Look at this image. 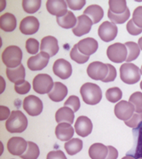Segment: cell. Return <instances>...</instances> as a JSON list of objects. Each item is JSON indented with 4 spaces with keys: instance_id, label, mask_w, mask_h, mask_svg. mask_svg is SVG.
Instances as JSON below:
<instances>
[{
    "instance_id": "cell-1",
    "label": "cell",
    "mask_w": 142,
    "mask_h": 159,
    "mask_svg": "<svg viewBox=\"0 0 142 159\" xmlns=\"http://www.w3.org/2000/svg\"><path fill=\"white\" fill-rule=\"evenodd\" d=\"M28 121L25 114L19 110L11 112L5 123L6 129L9 133H22L27 128Z\"/></svg>"
},
{
    "instance_id": "cell-2",
    "label": "cell",
    "mask_w": 142,
    "mask_h": 159,
    "mask_svg": "<svg viewBox=\"0 0 142 159\" xmlns=\"http://www.w3.org/2000/svg\"><path fill=\"white\" fill-rule=\"evenodd\" d=\"M80 94L83 100L89 105H96L102 98V92L100 86L94 83L87 82L81 86Z\"/></svg>"
},
{
    "instance_id": "cell-3",
    "label": "cell",
    "mask_w": 142,
    "mask_h": 159,
    "mask_svg": "<svg viewBox=\"0 0 142 159\" xmlns=\"http://www.w3.org/2000/svg\"><path fill=\"white\" fill-rule=\"evenodd\" d=\"M22 51L17 46H9L3 50L2 60L7 68H16L22 64Z\"/></svg>"
},
{
    "instance_id": "cell-4",
    "label": "cell",
    "mask_w": 142,
    "mask_h": 159,
    "mask_svg": "<svg viewBox=\"0 0 142 159\" xmlns=\"http://www.w3.org/2000/svg\"><path fill=\"white\" fill-rule=\"evenodd\" d=\"M140 70L132 63H124L120 67V78L122 81L129 85L135 84L140 79Z\"/></svg>"
},
{
    "instance_id": "cell-5",
    "label": "cell",
    "mask_w": 142,
    "mask_h": 159,
    "mask_svg": "<svg viewBox=\"0 0 142 159\" xmlns=\"http://www.w3.org/2000/svg\"><path fill=\"white\" fill-rule=\"evenodd\" d=\"M54 84L51 76L47 74H38L32 80L33 90L38 94H49L54 87Z\"/></svg>"
},
{
    "instance_id": "cell-6",
    "label": "cell",
    "mask_w": 142,
    "mask_h": 159,
    "mask_svg": "<svg viewBox=\"0 0 142 159\" xmlns=\"http://www.w3.org/2000/svg\"><path fill=\"white\" fill-rule=\"evenodd\" d=\"M106 55L111 62L120 64L126 61L128 57V50L125 44L120 43H116L111 44L107 48Z\"/></svg>"
},
{
    "instance_id": "cell-7",
    "label": "cell",
    "mask_w": 142,
    "mask_h": 159,
    "mask_svg": "<svg viewBox=\"0 0 142 159\" xmlns=\"http://www.w3.org/2000/svg\"><path fill=\"white\" fill-rule=\"evenodd\" d=\"M87 74L91 79L102 81L108 74L107 64H103L99 61L92 62L87 68Z\"/></svg>"
},
{
    "instance_id": "cell-8",
    "label": "cell",
    "mask_w": 142,
    "mask_h": 159,
    "mask_svg": "<svg viewBox=\"0 0 142 159\" xmlns=\"http://www.w3.org/2000/svg\"><path fill=\"white\" fill-rule=\"evenodd\" d=\"M43 102L36 96L30 95L24 98L23 108L30 116H37L43 112Z\"/></svg>"
},
{
    "instance_id": "cell-9",
    "label": "cell",
    "mask_w": 142,
    "mask_h": 159,
    "mask_svg": "<svg viewBox=\"0 0 142 159\" xmlns=\"http://www.w3.org/2000/svg\"><path fill=\"white\" fill-rule=\"evenodd\" d=\"M135 113V108L133 104L127 101H120L115 105L114 113L117 119L127 121Z\"/></svg>"
},
{
    "instance_id": "cell-10",
    "label": "cell",
    "mask_w": 142,
    "mask_h": 159,
    "mask_svg": "<svg viewBox=\"0 0 142 159\" xmlns=\"http://www.w3.org/2000/svg\"><path fill=\"white\" fill-rule=\"evenodd\" d=\"M117 25L110 21H104L98 28V35L102 41L109 43L116 38L117 35Z\"/></svg>"
},
{
    "instance_id": "cell-11",
    "label": "cell",
    "mask_w": 142,
    "mask_h": 159,
    "mask_svg": "<svg viewBox=\"0 0 142 159\" xmlns=\"http://www.w3.org/2000/svg\"><path fill=\"white\" fill-rule=\"evenodd\" d=\"M50 58V56L44 52H40L35 56H32L27 60V66L29 70H31L32 71L43 70L49 64Z\"/></svg>"
},
{
    "instance_id": "cell-12",
    "label": "cell",
    "mask_w": 142,
    "mask_h": 159,
    "mask_svg": "<svg viewBox=\"0 0 142 159\" xmlns=\"http://www.w3.org/2000/svg\"><path fill=\"white\" fill-rule=\"evenodd\" d=\"M7 148L10 154L15 156H22L27 149V141L22 137H12L7 143Z\"/></svg>"
},
{
    "instance_id": "cell-13",
    "label": "cell",
    "mask_w": 142,
    "mask_h": 159,
    "mask_svg": "<svg viewBox=\"0 0 142 159\" xmlns=\"http://www.w3.org/2000/svg\"><path fill=\"white\" fill-rule=\"evenodd\" d=\"M53 72L56 76L62 80L68 79L72 73V68L71 64L66 59L59 58L53 65Z\"/></svg>"
},
{
    "instance_id": "cell-14",
    "label": "cell",
    "mask_w": 142,
    "mask_h": 159,
    "mask_svg": "<svg viewBox=\"0 0 142 159\" xmlns=\"http://www.w3.org/2000/svg\"><path fill=\"white\" fill-rule=\"evenodd\" d=\"M48 12L56 16L61 17L67 13V3L64 0H48L46 2Z\"/></svg>"
},
{
    "instance_id": "cell-15",
    "label": "cell",
    "mask_w": 142,
    "mask_h": 159,
    "mask_svg": "<svg viewBox=\"0 0 142 159\" xmlns=\"http://www.w3.org/2000/svg\"><path fill=\"white\" fill-rule=\"evenodd\" d=\"M93 21L89 16L82 15L77 17V25L72 28V32L77 37H82L85 34L89 33L92 27Z\"/></svg>"
},
{
    "instance_id": "cell-16",
    "label": "cell",
    "mask_w": 142,
    "mask_h": 159,
    "mask_svg": "<svg viewBox=\"0 0 142 159\" xmlns=\"http://www.w3.org/2000/svg\"><path fill=\"white\" fill-rule=\"evenodd\" d=\"M39 29V21L34 16H27L20 23V31L24 35L35 34Z\"/></svg>"
},
{
    "instance_id": "cell-17",
    "label": "cell",
    "mask_w": 142,
    "mask_h": 159,
    "mask_svg": "<svg viewBox=\"0 0 142 159\" xmlns=\"http://www.w3.org/2000/svg\"><path fill=\"white\" fill-rule=\"evenodd\" d=\"M75 130L78 135L82 137H86L91 134L93 129V125L90 119L86 116H80L75 122Z\"/></svg>"
},
{
    "instance_id": "cell-18",
    "label": "cell",
    "mask_w": 142,
    "mask_h": 159,
    "mask_svg": "<svg viewBox=\"0 0 142 159\" xmlns=\"http://www.w3.org/2000/svg\"><path fill=\"white\" fill-rule=\"evenodd\" d=\"M41 52H47L50 57L55 56L59 51L58 41L52 36H47L41 40Z\"/></svg>"
},
{
    "instance_id": "cell-19",
    "label": "cell",
    "mask_w": 142,
    "mask_h": 159,
    "mask_svg": "<svg viewBox=\"0 0 142 159\" xmlns=\"http://www.w3.org/2000/svg\"><path fill=\"white\" fill-rule=\"evenodd\" d=\"M77 48L81 53L85 56H90L97 51L98 43L95 39L91 37H87L80 40L77 44Z\"/></svg>"
},
{
    "instance_id": "cell-20",
    "label": "cell",
    "mask_w": 142,
    "mask_h": 159,
    "mask_svg": "<svg viewBox=\"0 0 142 159\" xmlns=\"http://www.w3.org/2000/svg\"><path fill=\"white\" fill-rule=\"evenodd\" d=\"M74 135V129L68 123H61L56 125V135L60 141H68Z\"/></svg>"
},
{
    "instance_id": "cell-21",
    "label": "cell",
    "mask_w": 142,
    "mask_h": 159,
    "mask_svg": "<svg viewBox=\"0 0 142 159\" xmlns=\"http://www.w3.org/2000/svg\"><path fill=\"white\" fill-rule=\"evenodd\" d=\"M67 87L61 82H55L51 92L48 94L49 98L53 102H61L67 95Z\"/></svg>"
},
{
    "instance_id": "cell-22",
    "label": "cell",
    "mask_w": 142,
    "mask_h": 159,
    "mask_svg": "<svg viewBox=\"0 0 142 159\" xmlns=\"http://www.w3.org/2000/svg\"><path fill=\"white\" fill-rule=\"evenodd\" d=\"M56 121L58 124L68 123L71 125L74 121V112L71 108L66 106L61 107L56 113Z\"/></svg>"
},
{
    "instance_id": "cell-23",
    "label": "cell",
    "mask_w": 142,
    "mask_h": 159,
    "mask_svg": "<svg viewBox=\"0 0 142 159\" xmlns=\"http://www.w3.org/2000/svg\"><path fill=\"white\" fill-rule=\"evenodd\" d=\"M16 16L10 14V13H5L0 16V28L2 31L10 32L15 31L16 28Z\"/></svg>"
},
{
    "instance_id": "cell-24",
    "label": "cell",
    "mask_w": 142,
    "mask_h": 159,
    "mask_svg": "<svg viewBox=\"0 0 142 159\" xmlns=\"http://www.w3.org/2000/svg\"><path fill=\"white\" fill-rule=\"evenodd\" d=\"M108 154V147L101 143H95L90 146L89 155L91 159H105Z\"/></svg>"
},
{
    "instance_id": "cell-25",
    "label": "cell",
    "mask_w": 142,
    "mask_h": 159,
    "mask_svg": "<svg viewBox=\"0 0 142 159\" xmlns=\"http://www.w3.org/2000/svg\"><path fill=\"white\" fill-rule=\"evenodd\" d=\"M84 15L89 16L93 24H97L98 22L100 21V20L104 16V10L101 7L97 4H92L88 7L84 11Z\"/></svg>"
},
{
    "instance_id": "cell-26",
    "label": "cell",
    "mask_w": 142,
    "mask_h": 159,
    "mask_svg": "<svg viewBox=\"0 0 142 159\" xmlns=\"http://www.w3.org/2000/svg\"><path fill=\"white\" fill-rule=\"evenodd\" d=\"M6 75L9 81H11L13 83H16L19 80H25V68L23 66V64H20L18 67L13 68V69L7 68Z\"/></svg>"
},
{
    "instance_id": "cell-27",
    "label": "cell",
    "mask_w": 142,
    "mask_h": 159,
    "mask_svg": "<svg viewBox=\"0 0 142 159\" xmlns=\"http://www.w3.org/2000/svg\"><path fill=\"white\" fill-rule=\"evenodd\" d=\"M77 18L75 17L74 14L68 10L67 13L65 16L61 17H56V21L61 27L64 29H70V28H74L75 25H77Z\"/></svg>"
},
{
    "instance_id": "cell-28",
    "label": "cell",
    "mask_w": 142,
    "mask_h": 159,
    "mask_svg": "<svg viewBox=\"0 0 142 159\" xmlns=\"http://www.w3.org/2000/svg\"><path fill=\"white\" fill-rule=\"evenodd\" d=\"M66 152L70 155V156H73L76 155L82 150L83 148V141L77 138H72L70 141L66 142L64 145Z\"/></svg>"
},
{
    "instance_id": "cell-29",
    "label": "cell",
    "mask_w": 142,
    "mask_h": 159,
    "mask_svg": "<svg viewBox=\"0 0 142 159\" xmlns=\"http://www.w3.org/2000/svg\"><path fill=\"white\" fill-rule=\"evenodd\" d=\"M125 46L128 50V57L126 59L127 63L135 60L136 58L139 57L140 52L139 45L135 42H127L125 43Z\"/></svg>"
},
{
    "instance_id": "cell-30",
    "label": "cell",
    "mask_w": 142,
    "mask_h": 159,
    "mask_svg": "<svg viewBox=\"0 0 142 159\" xmlns=\"http://www.w3.org/2000/svg\"><path fill=\"white\" fill-rule=\"evenodd\" d=\"M109 3V11L113 14H123L128 9L127 2L125 0H110Z\"/></svg>"
},
{
    "instance_id": "cell-31",
    "label": "cell",
    "mask_w": 142,
    "mask_h": 159,
    "mask_svg": "<svg viewBox=\"0 0 142 159\" xmlns=\"http://www.w3.org/2000/svg\"><path fill=\"white\" fill-rule=\"evenodd\" d=\"M39 148L36 143L32 141L27 142V149L24 154H22L21 157L22 159H37L39 156Z\"/></svg>"
},
{
    "instance_id": "cell-32",
    "label": "cell",
    "mask_w": 142,
    "mask_h": 159,
    "mask_svg": "<svg viewBox=\"0 0 142 159\" xmlns=\"http://www.w3.org/2000/svg\"><path fill=\"white\" fill-rule=\"evenodd\" d=\"M41 3L40 0H23L22 8L25 12L33 14L40 9Z\"/></svg>"
},
{
    "instance_id": "cell-33",
    "label": "cell",
    "mask_w": 142,
    "mask_h": 159,
    "mask_svg": "<svg viewBox=\"0 0 142 159\" xmlns=\"http://www.w3.org/2000/svg\"><path fill=\"white\" fill-rule=\"evenodd\" d=\"M108 18L111 20V21L114 24H124V22L128 20V19L130 17V9H128L123 14H119V15H117V14H113L111 13V11L108 10Z\"/></svg>"
},
{
    "instance_id": "cell-34",
    "label": "cell",
    "mask_w": 142,
    "mask_h": 159,
    "mask_svg": "<svg viewBox=\"0 0 142 159\" xmlns=\"http://www.w3.org/2000/svg\"><path fill=\"white\" fill-rule=\"evenodd\" d=\"M122 97H123V92L118 87H111L105 92V98L112 103L119 101Z\"/></svg>"
},
{
    "instance_id": "cell-35",
    "label": "cell",
    "mask_w": 142,
    "mask_h": 159,
    "mask_svg": "<svg viewBox=\"0 0 142 159\" xmlns=\"http://www.w3.org/2000/svg\"><path fill=\"white\" fill-rule=\"evenodd\" d=\"M70 57H71V58L73 61H75L77 64H84L90 58V56H85L79 52V50L77 48V44L74 45L73 48H71V52H70Z\"/></svg>"
},
{
    "instance_id": "cell-36",
    "label": "cell",
    "mask_w": 142,
    "mask_h": 159,
    "mask_svg": "<svg viewBox=\"0 0 142 159\" xmlns=\"http://www.w3.org/2000/svg\"><path fill=\"white\" fill-rule=\"evenodd\" d=\"M129 102L135 106V113H142V93L140 92H134L130 97Z\"/></svg>"
},
{
    "instance_id": "cell-37",
    "label": "cell",
    "mask_w": 142,
    "mask_h": 159,
    "mask_svg": "<svg viewBox=\"0 0 142 159\" xmlns=\"http://www.w3.org/2000/svg\"><path fill=\"white\" fill-rule=\"evenodd\" d=\"M31 89V85L26 80H19L16 83H15V90L18 94H27Z\"/></svg>"
},
{
    "instance_id": "cell-38",
    "label": "cell",
    "mask_w": 142,
    "mask_h": 159,
    "mask_svg": "<svg viewBox=\"0 0 142 159\" xmlns=\"http://www.w3.org/2000/svg\"><path fill=\"white\" fill-rule=\"evenodd\" d=\"M26 49L30 54H37L39 50V43L34 38H29L26 42Z\"/></svg>"
},
{
    "instance_id": "cell-39",
    "label": "cell",
    "mask_w": 142,
    "mask_h": 159,
    "mask_svg": "<svg viewBox=\"0 0 142 159\" xmlns=\"http://www.w3.org/2000/svg\"><path fill=\"white\" fill-rule=\"evenodd\" d=\"M142 122V113H135L133 114V116L131 117L129 120L124 121L125 125L127 126H129L130 128L135 129L141 124Z\"/></svg>"
},
{
    "instance_id": "cell-40",
    "label": "cell",
    "mask_w": 142,
    "mask_h": 159,
    "mask_svg": "<svg viewBox=\"0 0 142 159\" xmlns=\"http://www.w3.org/2000/svg\"><path fill=\"white\" fill-rule=\"evenodd\" d=\"M66 107H70L73 112H77L80 107V100L77 96H70L64 103Z\"/></svg>"
},
{
    "instance_id": "cell-41",
    "label": "cell",
    "mask_w": 142,
    "mask_h": 159,
    "mask_svg": "<svg viewBox=\"0 0 142 159\" xmlns=\"http://www.w3.org/2000/svg\"><path fill=\"white\" fill-rule=\"evenodd\" d=\"M132 20L140 28H142V6H138L133 12Z\"/></svg>"
},
{
    "instance_id": "cell-42",
    "label": "cell",
    "mask_w": 142,
    "mask_h": 159,
    "mask_svg": "<svg viewBox=\"0 0 142 159\" xmlns=\"http://www.w3.org/2000/svg\"><path fill=\"white\" fill-rule=\"evenodd\" d=\"M67 6L72 10H80L85 5V0H67Z\"/></svg>"
},
{
    "instance_id": "cell-43",
    "label": "cell",
    "mask_w": 142,
    "mask_h": 159,
    "mask_svg": "<svg viewBox=\"0 0 142 159\" xmlns=\"http://www.w3.org/2000/svg\"><path fill=\"white\" fill-rule=\"evenodd\" d=\"M127 28V31L130 34V35H132V36H137V35H139L142 32V28L138 27L137 25H136L134 21L132 20V19L129 20L128 22V24L126 25Z\"/></svg>"
},
{
    "instance_id": "cell-44",
    "label": "cell",
    "mask_w": 142,
    "mask_h": 159,
    "mask_svg": "<svg viewBox=\"0 0 142 159\" xmlns=\"http://www.w3.org/2000/svg\"><path fill=\"white\" fill-rule=\"evenodd\" d=\"M107 66H108V74H107V76L105 77V79L103 80L102 81L103 82H111L113 81L116 77H117V70H116V68L111 65L110 64H107Z\"/></svg>"
},
{
    "instance_id": "cell-45",
    "label": "cell",
    "mask_w": 142,
    "mask_h": 159,
    "mask_svg": "<svg viewBox=\"0 0 142 159\" xmlns=\"http://www.w3.org/2000/svg\"><path fill=\"white\" fill-rule=\"evenodd\" d=\"M46 159H67L62 151H52L47 154Z\"/></svg>"
},
{
    "instance_id": "cell-46",
    "label": "cell",
    "mask_w": 142,
    "mask_h": 159,
    "mask_svg": "<svg viewBox=\"0 0 142 159\" xmlns=\"http://www.w3.org/2000/svg\"><path fill=\"white\" fill-rule=\"evenodd\" d=\"M10 111H9V107H5V106H3L1 105L0 106V120L3 121V120H5V119H8L10 116Z\"/></svg>"
},
{
    "instance_id": "cell-47",
    "label": "cell",
    "mask_w": 142,
    "mask_h": 159,
    "mask_svg": "<svg viewBox=\"0 0 142 159\" xmlns=\"http://www.w3.org/2000/svg\"><path fill=\"white\" fill-rule=\"evenodd\" d=\"M108 154L105 159H117L118 157V152L112 146H108Z\"/></svg>"
},
{
    "instance_id": "cell-48",
    "label": "cell",
    "mask_w": 142,
    "mask_h": 159,
    "mask_svg": "<svg viewBox=\"0 0 142 159\" xmlns=\"http://www.w3.org/2000/svg\"><path fill=\"white\" fill-rule=\"evenodd\" d=\"M142 155V129H140V133L139 136V142H138V147H137V153L136 156L140 157Z\"/></svg>"
},
{
    "instance_id": "cell-49",
    "label": "cell",
    "mask_w": 142,
    "mask_h": 159,
    "mask_svg": "<svg viewBox=\"0 0 142 159\" xmlns=\"http://www.w3.org/2000/svg\"><path fill=\"white\" fill-rule=\"evenodd\" d=\"M0 81H1V93H3V91H4V88H5V81L2 76L0 77Z\"/></svg>"
},
{
    "instance_id": "cell-50",
    "label": "cell",
    "mask_w": 142,
    "mask_h": 159,
    "mask_svg": "<svg viewBox=\"0 0 142 159\" xmlns=\"http://www.w3.org/2000/svg\"><path fill=\"white\" fill-rule=\"evenodd\" d=\"M138 45H139L140 48V50L142 51V37H140L139 39V41H138Z\"/></svg>"
},
{
    "instance_id": "cell-51",
    "label": "cell",
    "mask_w": 142,
    "mask_h": 159,
    "mask_svg": "<svg viewBox=\"0 0 142 159\" xmlns=\"http://www.w3.org/2000/svg\"><path fill=\"white\" fill-rule=\"evenodd\" d=\"M122 159H135V157H132V156H129V155H128V156L124 157H123V158H122Z\"/></svg>"
},
{
    "instance_id": "cell-52",
    "label": "cell",
    "mask_w": 142,
    "mask_h": 159,
    "mask_svg": "<svg viewBox=\"0 0 142 159\" xmlns=\"http://www.w3.org/2000/svg\"><path fill=\"white\" fill-rule=\"evenodd\" d=\"M3 144L1 143V154L3 153Z\"/></svg>"
},
{
    "instance_id": "cell-53",
    "label": "cell",
    "mask_w": 142,
    "mask_h": 159,
    "mask_svg": "<svg viewBox=\"0 0 142 159\" xmlns=\"http://www.w3.org/2000/svg\"><path fill=\"white\" fill-rule=\"evenodd\" d=\"M140 88H141L142 90V80H141V82H140Z\"/></svg>"
},
{
    "instance_id": "cell-54",
    "label": "cell",
    "mask_w": 142,
    "mask_h": 159,
    "mask_svg": "<svg viewBox=\"0 0 142 159\" xmlns=\"http://www.w3.org/2000/svg\"><path fill=\"white\" fill-rule=\"evenodd\" d=\"M140 73H141V75H142V66H141V68H140Z\"/></svg>"
},
{
    "instance_id": "cell-55",
    "label": "cell",
    "mask_w": 142,
    "mask_h": 159,
    "mask_svg": "<svg viewBox=\"0 0 142 159\" xmlns=\"http://www.w3.org/2000/svg\"><path fill=\"white\" fill-rule=\"evenodd\" d=\"M138 159H142V158H138Z\"/></svg>"
}]
</instances>
